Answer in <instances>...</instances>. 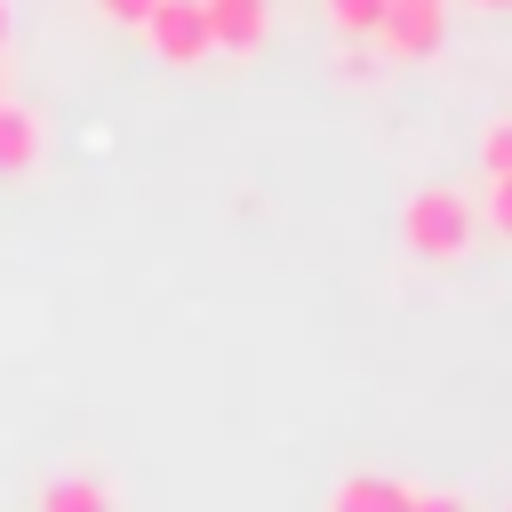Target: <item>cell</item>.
Returning <instances> with one entry per match:
<instances>
[{"mask_svg":"<svg viewBox=\"0 0 512 512\" xmlns=\"http://www.w3.org/2000/svg\"><path fill=\"white\" fill-rule=\"evenodd\" d=\"M472 232H480V216H472V200H464L456 184H416L408 208H400V240H408V256H424V264L472 256Z\"/></svg>","mask_w":512,"mask_h":512,"instance_id":"obj_1","label":"cell"},{"mask_svg":"<svg viewBox=\"0 0 512 512\" xmlns=\"http://www.w3.org/2000/svg\"><path fill=\"white\" fill-rule=\"evenodd\" d=\"M368 40L384 48V64H424V56H440V40H448V0H392Z\"/></svg>","mask_w":512,"mask_h":512,"instance_id":"obj_2","label":"cell"},{"mask_svg":"<svg viewBox=\"0 0 512 512\" xmlns=\"http://www.w3.org/2000/svg\"><path fill=\"white\" fill-rule=\"evenodd\" d=\"M144 40H152L160 64H200V56H208V8H200V0H152Z\"/></svg>","mask_w":512,"mask_h":512,"instance_id":"obj_3","label":"cell"},{"mask_svg":"<svg viewBox=\"0 0 512 512\" xmlns=\"http://www.w3.org/2000/svg\"><path fill=\"white\" fill-rule=\"evenodd\" d=\"M200 8H208V48H224V56H256L272 32L264 0H200Z\"/></svg>","mask_w":512,"mask_h":512,"instance_id":"obj_4","label":"cell"},{"mask_svg":"<svg viewBox=\"0 0 512 512\" xmlns=\"http://www.w3.org/2000/svg\"><path fill=\"white\" fill-rule=\"evenodd\" d=\"M408 496H416V488H400V480H384V472H352V480H336L328 512H408Z\"/></svg>","mask_w":512,"mask_h":512,"instance_id":"obj_5","label":"cell"},{"mask_svg":"<svg viewBox=\"0 0 512 512\" xmlns=\"http://www.w3.org/2000/svg\"><path fill=\"white\" fill-rule=\"evenodd\" d=\"M32 160H40V120L24 104H0V176H16Z\"/></svg>","mask_w":512,"mask_h":512,"instance_id":"obj_6","label":"cell"},{"mask_svg":"<svg viewBox=\"0 0 512 512\" xmlns=\"http://www.w3.org/2000/svg\"><path fill=\"white\" fill-rule=\"evenodd\" d=\"M40 512H112V488L104 480H48Z\"/></svg>","mask_w":512,"mask_h":512,"instance_id":"obj_7","label":"cell"},{"mask_svg":"<svg viewBox=\"0 0 512 512\" xmlns=\"http://www.w3.org/2000/svg\"><path fill=\"white\" fill-rule=\"evenodd\" d=\"M384 8H392V0H328V24H336L344 40H368V32L384 24Z\"/></svg>","mask_w":512,"mask_h":512,"instance_id":"obj_8","label":"cell"},{"mask_svg":"<svg viewBox=\"0 0 512 512\" xmlns=\"http://www.w3.org/2000/svg\"><path fill=\"white\" fill-rule=\"evenodd\" d=\"M480 168H488V184H496V176H512V112L480 128Z\"/></svg>","mask_w":512,"mask_h":512,"instance_id":"obj_9","label":"cell"},{"mask_svg":"<svg viewBox=\"0 0 512 512\" xmlns=\"http://www.w3.org/2000/svg\"><path fill=\"white\" fill-rule=\"evenodd\" d=\"M480 216H488V224H496V232L512 240V176H496V184H488V200H480Z\"/></svg>","mask_w":512,"mask_h":512,"instance_id":"obj_10","label":"cell"},{"mask_svg":"<svg viewBox=\"0 0 512 512\" xmlns=\"http://www.w3.org/2000/svg\"><path fill=\"white\" fill-rule=\"evenodd\" d=\"M96 8H104L112 24H144V16H152V0H96Z\"/></svg>","mask_w":512,"mask_h":512,"instance_id":"obj_11","label":"cell"},{"mask_svg":"<svg viewBox=\"0 0 512 512\" xmlns=\"http://www.w3.org/2000/svg\"><path fill=\"white\" fill-rule=\"evenodd\" d=\"M408 512H464V504H456V496H424V488H416V496H408Z\"/></svg>","mask_w":512,"mask_h":512,"instance_id":"obj_12","label":"cell"},{"mask_svg":"<svg viewBox=\"0 0 512 512\" xmlns=\"http://www.w3.org/2000/svg\"><path fill=\"white\" fill-rule=\"evenodd\" d=\"M0 40H8V0H0Z\"/></svg>","mask_w":512,"mask_h":512,"instance_id":"obj_13","label":"cell"},{"mask_svg":"<svg viewBox=\"0 0 512 512\" xmlns=\"http://www.w3.org/2000/svg\"><path fill=\"white\" fill-rule=\"evenodd\" d=\"M472 8H512V0H472Z\"/></svg>","mask_w":512,"mask_h":512,"instance_id":"obj_14","label":"cell"}]
</instances>
